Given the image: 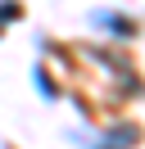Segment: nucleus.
<instances>
[{"label": "nucleus", "instance_id": "obj_1", "mask_svg": "<svg viewBox=\"0 0 145 149\" xmlns=\"http://www.w3.org/2000/svg\"><path fill=\"white\" fill-rule=\"evenodd\" d=\"M91 27H104V32H113V36H127V41H132L136 32H141V23H136V18H127V14L95 9V14H91Z\"/></svg>", "mask_w": 145, "mask_h": 149}, {"label": "nucleus", "instance_id": "obj_2", "mask_svg": "<svg viewBox=\"0 0 145 149\" xmlns=\"http://www.w3.org/2000/svg\"><path fill=\"white\" fill-rule=\"evenodd\" d=\"M18 18H23V5H18V0H0V36H5V27L18 23Z\"/></svg>", "mask_w": 145, "mask_h": 149}, {"label": "nucleus", "instance_id": "obj_3", "mask_svg": "<svg viewBox=\"0 0 145 149\" xmlns=\"http://www.w3.org/2000/svg\"><path fill=\"white\" fill-rule=\"evenodd\" d=\"M32 77H36V91H41L45 100H54V81H45V68H36Z\"/></svg>", "mask_w": 145, "mask_h": 149}]
</instances>
